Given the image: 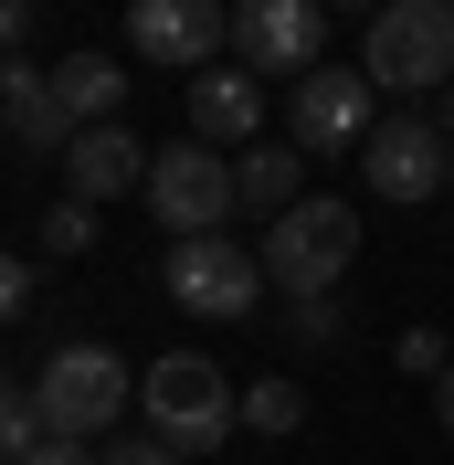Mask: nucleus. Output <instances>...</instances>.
<instances>
[{
    "label": "nucleus",
    "instance_id": "nucleus-1",
    "mask_svg": "<svg viewBox=\"0 0 454 465\" xmlns=\"http://www.w3.org/2000/svg\"><path fill=\"white\" fill-rule=\"evenodd\" d=\"M243 391L222 381V360H201V349H170V360H148L138 371V412H148V434L170 444L180 465H201V455H222L232 444V423H243Z\"/></svg>",
    "mask_w": 454,
    "mask_h": 465
},
{
    "label": "nucleus",
    "instance_id": "nucleus-2",
    "mask_svg": "<svg viewBox=\"0 0 454 465\" xmlns=\"http://www.w3.org/2000/svg\"><path fill=\"white\" fill-rule=\"evenodd\" d=\"M127 402H138V371H127L106 339L54 349V360H43V381H32V412H43V434H54V444L116 434V412H127Z\"/></svg>",
    "mask_w": 454,
    "mask_h": 465
},
{
    "label": "nucleus",
    "instance_id": "nucleus-3",
    "mask_svg": "<svg viewBox=\"0 0 454 465\" xmlns=\"http://www.w3.org/2000/svg\"><path fill=\"white\" fill-rule=\"evenodd\" d=\"M360 74H370V95L454 85V11L444 0H391V11L370 22V43H360Z\"/></svg>",
    "mask_w": 454,
    "mask_h": 465
},
{
    "label": "nucleus",
    "instance_id": "nucleus-4",
    "mask_svg": "<svg viewBox=\"0 0 454 465\" xmlns=\"http://www.w3.org/2000/svg\"><path fill=\"white\" fill-rule=\"evenodd\" d=\"M360 264V212L349 202H296L285 223H264V286H285V296H328Z\"/></svg>",
    "mask_w": 454,
    "mask_h": 465
},
{
    "label": "nucleus",
    "instance_id": "nucleus-5",
    "mask_svg": "<svg viewBox=\"0 0 454 465\" xmlns=\"http://www.w3.org/2000/svg\"><path fill=\"white\" fill-rule=\"evenodd\" d=\"M159 286H170V307H191V318H254L264 254H243L232 232H201V243H170V254H159Z\"/></svg>",
    "mask_w": 454,
    "mask_h": 465
},
{
    "label": "nucleus",
    "instance_id": "nucleus-6",
    "mask_svg": "<svg viewBox=\"0 0 454 465\" xmlns=\"http://www.w3.org/2000/svg\"><path fill=\"white\" fill-rule=\"evenodd\" d=\"M148 212L170 223V243L222 232V212H232V159H222V148H201V138L159 148V159H148Z\"/></svg>",
    "mask_w": 454,
    "mask_h": 465
},
{
    "label": "nucleus",
    "instance_id": "nucleus-7",
    "mask_svg": "<svg viewBox=\"0 0 454 465\" xmlns=\"http://www.w3.org/2000/svg\"><path fill=\"white\" fill-rule=\"evenodd\" d=\"M317 54H328V11H317V0H243V11H232V64H243V74H296V85H307L317 74Z\"/></svg>",
    "mask_w": 454,
    "mask_h": 465
},
{
    "label": "nucleus",
    "instance_id": "nucleus-8",
    "mask_svg": "<svg viewBox=\"0 0 454 465\" xmlns=\"http://www.w3.org/2000/svg\"><path fill=\"white\" fill-rule=\"evenodd\" d=\"M285 127H296V159H339V148H370V74L360 64H317L307 85H296V106H285Z\"/></svg>",
    "mask_w": 454,
    "mask_h": 465
},
{
    "label": "nucleus",
    "instance_id": "nucleus-9",
    "mask_svg": "<svg viewBox=\"0 0 454 465\" xmlns=\"http://www.w3.org/2000/svg\"><path fill=\"white\" fill-rule=\"evenodd\" d=\"M360 170H370L380 202H433L454 180V148H444V127H423V106H412V116H380V127H370Z\"/></svg>",
    "mask_w": 454,
    "mask_h": 465
},
{
    "label": "nucleus",
    "instance_id": "nucleus-10",
    "mask_svg": "<svg viewBox=\"0 0 454 465\" xmlns=\"http://www.w3.org/2000/svg\"><path fill=\"white\" fill-rule=\"evenodd\" d=\"M127 43H138L148 64H159V74H212V54H222L232 43V11H212V0H138V11H127Z\"/></svg>",
    "mask_w": 454,
    "mask_h": 465
},
{
    "label": "nucleus",
    "instance_id": "nucleus-11",
    "mask_svg": "<svg viewBox=\"0 0 454 465\" xmlns=\"http://www.w3.org/2000/svg\"><path fill=\"white\" fill-rule=\"evenodd\" d=\"M148 159H159V148L148 138H127V127H85V138L64 148V180H74V202H127V191H148Z\"/></svg>",
    "mask_w": 454,
    "mask_h": 465
},
{
    "label": "nucleus",
    "instance_id": "nucleus-12",
    "mask_svg": "<svg viewBox=\"0 0 454 465\" xmlns=\"http://www.w3.org/2000/svg\"><path fill=\"white\" fill-rule=\"evenodd\" d=\"M191 138H201V148H222V138H264V85L243 74V64L191 74Z\"/></svg>",
    "mask_w": 454,
    "mask_h": 465
},
{
    "label": "nucleus",
    "instance_id": "nucleus-13",
    "mask_svg": "<svg viewBox=\"0 0 454 465\" xmlns=\"http://www.w3.org/2000/svg\"><path fill=\"white\" fill-rule=\"evenodd\" d=\"M0 116H11V138L22 148H74V116L54 106V74H43V64H0Z\"/></svg>",
    "mask_w": 454,
    "mask_h": 465
},
{
    "label": "nucleus",
    "instance_id": "nucleus-14",
    "mask_svg": "<svg viewBox=\"0 0 454 465\" xmlns=\"http://www.w3.org/2000/svg\"><path fill=\"white\" fill-rule=\"evenodd\" d=\"M296 170H307V159H296V138H254L243 159H232V212H264V223H285V212L307 202V191H296Z\"/></svg>",
    "mask_w": 454,
    "mask_h": 465
},
{
    "label": "nucleus",
    "instance_id": "nucleus-15",
    "mask_svg": "<svg viewBox=\"0 0 454 465\" xmlns=\"http://www.w3.org/2000/svg\"><path fill=\"white\" fill-rule=\"evenodd\" d=\"M54 106L74 116V138H85V127H116V106H127V64L64 54V64H54Z\"/></svg>",
    "mask_w": 454,
    "mask_h": 465
},
{
    "label": "nucleus",
    "instance_id": "nucleus-16",
    "mask_svg": "<svg viewBox=\"0 0 454 465\" xmlns=\"http://www.w3.org/2000/svg\"><path fill=\"white\" fill-rule=\"evenodd\" d=\"M232 412H243L254 434H307V381H285V371H275V381H254Z\"/></svg>",
    "mask_w": 454,
    "mask_h": 465
},
{
    "label": "nucleus",
    "instance_id": "nucleus-17",
    "mask_svg": "<svg viewBox=\"0 0 454 465\" xmlns=\"http://www.w3.org/2000/svg\"><path fill=\"white\" fill-rule=\"evenodd\" d=\"M32 455H43V412H32V391L0 381V465H32Z\"/></svg>",
    "mask_w": 454,
    "mask_h": 465
},
{
    "label": "nucleus",
    "instance_id": "nucleus-18",
    "mask_svg": "<svg viewBox=\"0 0 454 465\" xmlns=\"http://www.w3.org/2000/svg\"><path fill=\"white\" fill-rule=\"evenodd\" d=\"M43 254H95V202H74V191H64V202L43 212Z\"/></svg>",
    "mask_w": 454,
    "mask_h": 465
},
{
    "label": "nucleus",
    "instance_id": "nucleus-19",
    "mask_svg": "<svg viewBox=\"0 0 454 465\" xmlns=\"http://www.w3.org/2000/svg\"><path fill=\"white\" fill-rule=\"evenodd\" d=\"M391 360H401V371H412V381H444V371H454L444 328H401V349H391Z\"/></svg>",
    "mask_w": 454,
    "mask_h": 465
},
{
    "label": "nucleus",
    "instance_id": "nucleus-20",
    "mask_svg": "<svg viewBox=\"0 0 454 465\" xmlns=\"http://www.w3.org/2000/svg\"><path fill=\"white\" fill-rule=\"evenodd\" d=\"M22 307H32V264H22V254H0V328L22 318Z\"/></svg>",
    "mask_w": 454,
    "mask_h": 465
},
{
    "label": "nucleus",
    "instance_id": "nucleus-21",
    "mask_svg": "<svg viewBox=\"0 0 454 465\" xmlns=\"http://www.w3.org/2000/svg\"><path fill=\"white\" fill-rule=\"evenodd\" d=\"M339 328H349V318H339V307H328V296H317V307H296V339H307V349H328V339H339Z\"/></svg>",
    "mask_w": 454,
    "mask_h": 465
},
{
    "label": "nucleus",
    "instance_id": "nucleus-22",
    "mask_svg": "<svg viewBox=\"0 0 454 465\" xmlns=\"http://www.w3.org/2000/svg\"><path fill=\"white\" fill-rule=\"evenodd\" d=\"M106 465H180L159 434H127V444H106Z\"/></svg>",
    "mask_w": 454,
    "mask_h": 465
},
{
    "label": "nucleus",
    "instance_id": "nucleus-23",
    "mask_svg": "<svg viewBox=\"0 0 454 465\" xmlns=\"http://www.w3.org/2000/svg\"><path fill=\"white\" fill-rule=\"evenodd\" d=\"M32 465H106V455H95V444H54V434H43V455H32Z\"/></svg>",
    "mask_w": 454,
    "mask_h": 465
},
{
    "label": "nucleus",
    "instance_id": "nucleus-24",
    "mask_svg": "<svg viewBox=\"0 0 454 465\" xmlns=\"http://www.w3.org/2000/svg\"><path fill=\"white\" fill-rule=\"evenodd\" d=\"M22 32H32V11H22V0H0V64H11V43H22Z\"/></svg>",
    "mask_w": 454,
    "mask_h": 465
},
{
    "label": "nucleus",
    "instance_id": "nucleus-25",
    "mask_svg": "<svg viewBox=\"0 0 454 465\" xmlns=\"http://www.w3.org/2000/svg\"><path fill=\"white\" fill-rule=\"evenodd\" d=\"M433 423H444V434H454V371L433 381Z\"/></svg>",
    "mask_w": 454,
    "mask_h": 465
},
{
    "label": "nucleus",
    "instance_id": "nucleus-26",
    "mask_svg": "<svg viewBox=\"0 0 454 465\" xmlns=\"http://www.w3.org/2000/svg\"><path fill=\"white\" fill-rule=\"evenodd\" d=\"M433 127H444V148H454V85H444V116H433Z\"/></svg>",
    "mask_w": 454,
    "mask_h": 465
}]
</instances>
